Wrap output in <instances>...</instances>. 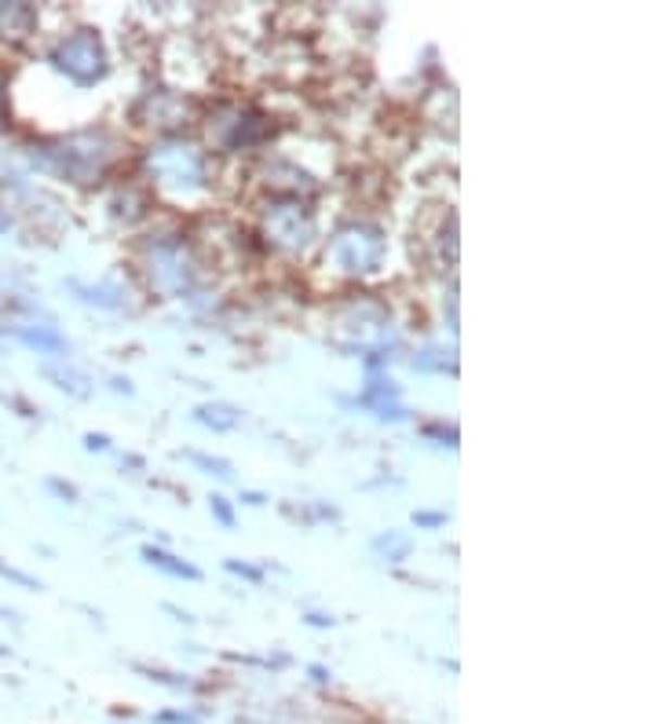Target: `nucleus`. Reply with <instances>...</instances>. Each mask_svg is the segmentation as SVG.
Listing matches in <instances>:
<instances>
[{
	"instance_id": "nucleus-1",
	"label": "nucleus",
	"mask_w": 658,
	"mask_h": 724,
	"mask_svg": "<svg viewBox=\"0 0 658 724\" xmlns=\"http://www.w3.org/2000/svg\"><path fill=\"white\" fill-rule=\"evenodd\" d=\"M151 168L157 176V187L173 190V195H179V198L202 195L208 184L205 154L187 143H162L151 154Z\"/></svg>"
},
{
	"instance_id": "nucleus-2",
	"label": "nucleus",
	"mask_w": 658,
	"mask_h": 724,
	"mask_svg": "<svg viewBox=\"0 0 658 724\" xmlns=\"http://www.w3.org/2000/svg\"><path fill=\"white\" fill-rule=\"evenodd\" d=\"M333 260L352 275H370L384 260V238L374 224H352L333 241Z\"/></svg>"
},
{
	"instance_id": "nucleus-3",
	"label": "nucleus",
	"mask_w": 658,
	"mask_h": 724,
	"mask_svg": "<svg viewBox=\"0 0 658 724\" xmlns=\"http://www.w3.org/2000/svg\"><path fill=\"white\" fill-rule=\"evenodd\" d=\"M52 63L63 70L69 80H77V85H92L96 77L106 74L103 45H99V37L92 34V29H81V34L66 37L52 52Z\"/></svg>"
},
{
	"instance_id": "nucleus-4",
	"label": "nucleus",
	"mask_w": 658,
	"mask_h": 724,
	"mask_svg": "<svg viewBox=\"0 0 658 724\" xmlns=\"http://www.w3.org/2000/svg\"><path fill=\"white\" fill-rule=\"evenodd\" d=\"M267 235L286 249H304L315 235V216L301 198H278L267 209Z\"/></svg>"
},
{
	"instance_id": "nucleus-5",
	"label": "nucleus",
	"mask_w": 658,
	"mask_h": 724,
	"mask_svg": "<svg viewBox=\"0 0 658 724\" xmlns=\"http://www.w3.org/2000/svg\"><path fill=\"white\" fill-rule=\"evenodd\" d=\"M264 133H267L264 117L256 114V110H249V107H231V110H227V121H216V139L227 150L256 143V139H261Z\"/></svg>"
},
{
	"instance_id": "nucleus-6",
	"label": "nucleus",
	"mask_w": 658,
	"mask_h": 724,
	"mask_svg": "<svg viewBox=\"0 0 658 724\" xmlns=\"http://www.w3.org/2000/svg\"><path fill=\"white\" fill-rule=\"evenodd\" d=\"M34 8L26 4H0V37H26L34 26Z\"/></svg>"
},
{
	"instance_id": "nucleus-7",
	"label": "nucleus",
	"mask_w": 658,
	"mask_h": 724,
	"mask_svg": "<svg viewBox=\"0 0 658 724\" xmlns=\"http://www.w3.org/2000/svg\"><path fill=\"white\" fill-rule=\"evenodd\" d=\"M143 560H147V563H154V567H162L165 575H173V578H191V582L202 578V571L191 567V563H184V560H176V557H168L165 549L143 546Z\"/></svg>"
},
{
	"instance_id": "nucleus-8",
	"label": "nucleus",
	"mask_w": 658,
	"mask_h": 724,
	"mask_svg": "<svg viewBox=\"0 0 658 724\" xmlns=\"http://www.w3.org/2000/svg\"><path fill=\"white\" fill-rule=\"evenodd\" d=\"M18 340H26V345H34L37 351H63L66 340L55 334V329L48 326H37V329H18Z\"/></svg>"
},
{
	"instance_id": "nucleus-9",
	"label": "nucleus",
	"mask_w": 658,
	"mask_h": 724,
	"mask_svg": "<svg viewBox=\"0 0 658 724\" xmlns=\"http://www.w3.org/2000/svg\"><path fill=\"white\" fill-rule=\"evenodd\" d=\"M374 549L388 552V560H403L406 552H410V541H406V538H395V535H388V538H377V541H374Z\"/></svg>"
},
{
	"instance_id": "nucleus-10",
	"label": "nucleus",
	"mask_w": 658,
	"mask_h": 724,
	"mask_svg": "<svg viewBox=\"0 0 658 724\" xmlns=\"http://www.w3.org/2000/svg\"><path fill=\"white\" fill-rule=\"evenodd\" d=\"M208 509H213V516L224 523V527H235V512L224 498H208Z\"/></svg>"
},
{
	"instance_id": "nucleus-11",
	"label": "nucleus",
	"mask_w": 658,
	"mask_h": 724,
	"mask_svg": "<svg viewBox=\"0 0 658 724\" xmlns=\"http://www.w3.org/2000/svg\"><path fill=\"white\" fill-rule=\"evenodd\" d=\"M191 458L198 461V465H205V469H213V472H216V476H224V479H227V476H231V465H227V461H213V458H205V454H191Z\"/></svg>"
},
{
	"instance_id": "nucleus-12",
	"label": "nucleus",
	"mask_w": 658,
	"mask_h": 724,
	"mask_svg": "<svg viewBox=\"0 0 658 724\" xmlns=\"http://www.w3.org/2000/svg\"><path fill=\"white\" fill-rule=\"evenodd\" d=\"M227 571H235V575H245L249 582H261L264 578V571L249 567V563H238V560H227Z\"/></svg>"
},
{
	"instance_id": "nucleus-13",
	"label": "nucleus",
	"mask_w": 658,
	"mask_h": 724,
	"mask_svg": "<svg viewBox=\"0 0 658 724\" xmlns=\"http://www.w3.org/2000/svg\"><path fill=\"white\" fill-rule=\"evenodd\" d=\"M414 523L417 527H439V523H446L443 512H414Z\"/></svg>"
},
{
	"instance_id": "nucleus-14",
	"label": "nucleus",
	"mask_w": 658,
	"mask_h": 724,
	"mask_svg": "<svg viewBox=\"0 0 658 724\" xmlns=\"http://www.w3.org/2000/svg\"><path fill=\"white\" fill-rule=\"evenodd\" d=\"M0 575H4V578H15V582H23V586H29V589H34V586H37V582H34V578H26V575H23V571H15V567H0Z\"/></svg>"
},
{
	"instance_id": "nucleus-15",
	"label": "nucleus",
	"mask_w": 658,
	"mask_h": 724,
	"mask_svg": "<svg viewBox=\"0 0 658 724\" xmlns=\"http://www.w3.org/2000/svg\"><path fill=\"white\" fill-rule=\"evenodd\" d=\"M48 487H52V490H59V495H63V498H69V501L77 498V490H74V487H66V483H59V479H48Z\"/></svg>"
},
{
	"instance_id": "nucleus-16",
	"label": "nucleus",
	"mask_w": 658,
	"mask_h": 724,
	"mask_svg": "<svg viewBox=\"0 0 658 724\" xmlns=\"http://www.w3.org/2000/svg\"><path fill=\"white\" fill-rule=\"evenodd\" d=\"M88 447H92V450H103V447H106V436H88Z\"/></svg>"
},
{
	"instance_id": "nucleus-17",
	"label": "nucleus",
	"mask_w": 658,
	"mask_h": 724,
	"mask_svg": "<svg viewBox=\"0 0 658 724\" xmlns=\"http://www.w3.org/2000/svg\"><path fill=\"white\" fill-rule=\"evenodd\" d=\"M4 230H8V213L0 209V235H4Z\"/></svg>"
},
{
	"instance_id": "nucleus-18",
	"label": "nucleus",
	"mask_w": 658,
	"mask_h": 724,
	"mask_svg": "<svg viewBox=\"0 0 658 724\" xmlns=\"http://www.w3.org/2000/svg\"><path fill=\"white\" fill-rule=\"evenodd\" d=\"M0 656H4V648H0Z\"/></svg>"
}]
</instances>
